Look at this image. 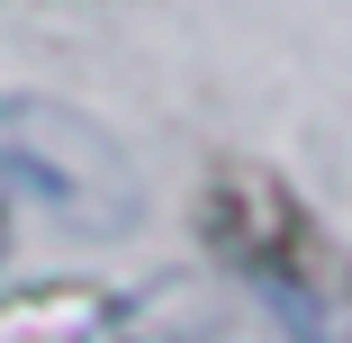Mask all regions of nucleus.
Masks as SVG:
<instances>
[{"label":"nucleus","instance_id":"nucleus-1","mask_svg":"<svg viewBox=\"0 0 352 343\" xmlns=\"http://www.w3.org/2000/svg\"><path fill=\"white\" fill-rule=\"evenodd\" d=\"M199 235L235 280H253L289 334L307 343H343L352 334V253L307 217V199L262 172V163H217L199 190Z\"/></svg>","mask_w":352,"mask_h":343},{"label":"nucleus","instance_id":"nucleus-2","mask_svg":"<svg viewBox=\"0 0 352 343\" xmlns=\"http://www.w3.org/2000/svg\"><path fill=\"white\" fill-rule=\"evenodd\" d=\"M0 181L82 235H126L135 199H145L126 145L54 91H0Z\"/></svg>","mask_w":352,"mask_h":343},{"label":"nucleus","instance_id":"nucleus-3","mask_svg":"<svg viewBox=\"0 0 352 343\" xmlns=\"http://www.w3.org/2000/svg\"><path fill=\"white\" fill-rule=\"evenodd\" d=\"M0 262H10V199H0Z\"/></svg>","mask_w":352,"mask_h":343}]
</instances>
